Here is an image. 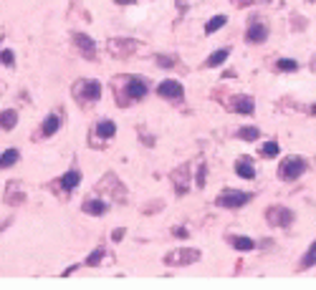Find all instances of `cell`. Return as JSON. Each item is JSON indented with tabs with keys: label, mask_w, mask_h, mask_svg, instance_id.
Here are the masks:
<instances>
[{
	"label": "cell",
	"mask_w": 316,
	"mask_h": 290,
	"mask_svg": "<svg viewBox=\"0 0 316 290\" xmlns=\"http://www.w3.org/2000/svg\"><path fill=\"white\" fill-rule=\"evenodd\" d=\"M261 154H263V156H268V159L279 156V154H281V146H279V142H266V144L261 146Z\"/></svg>",
	"instance_id": "d4e9b609"
},
{
	"label": "cell",
	"mask_w": 316,
	"mask_h": 290,
	"mask_svg": "<svg viewBox=\"0 0 316 290\" xmlns=\"http://www.w3.org/2000/svg\"><path fill=\"white\" fill-rule=\"evenodd\" d=\"M225 23H228V18H225V15H215V18H210V20L205 23V33L210 35V33H215V30H220V28H223Z\"/></svg>",
	"instance_id": "cb8c5ba5"
},
{
	"label": "cell",
	"mask_w": 316,
	"mask_h": 290,
	"mask_svg": "<svg viewBox=\"0 0 316 290\" xmlns=\"http://www.w3.org/2000/svg\"><path fill=\"white\" fill-rule=\"evenodd\" d=\"M205 174H208V167L200 164V169H197V187H205Z\"/></svg>",
	"instance_id": "f1b7e54d"
},
{
	"label": "cell",
	"mask_w": 316,
	"mask_h": 290,
	"mask_svg": "<svg viewBox=\"0 0 316 290\" xmlns=\"http://www.w3.org/2000/svg\"><path fill=\"white\" fill-rule=\"evenodd\" d=\"M109 51L116 58H127L132 51H137V40H119V38H114V40H109Z\"/></svg>",
	"instance_id": "30bf717a"
},
{
	"label": "cell",
	"mask_w": 316,
	"mask_h": 290,
	"mask_svg": "<svg viewBox=\"0 0 316 290\" xmlns=\"http://www.w3.org/2000/svg\"><path fill=\"white\" fill-rule=\"evenodd\" d=\"M294 220H296L294 210H289V207H284V204H271L266 210V222L271 227H291Z\"/></svg>",
	"instance_id": "7a4b0ae2"
},
{
	"label": "cell",
	"mask_w": 316,
	"mask_h": 290,
	"mask_svg": "<svg viewBox=\"0 0 316 290\" xmlns=\"http://www.w3.org/2000/svg\"><path fill=\"white\" fill-rule=\"evenodd\" d=\"M81 210H84L86 215L101 217V215H106V212H109V204H106L104 199H99V197H91V199H86V202L81 204Z\"/></svg>",
	"instance_id": "8fae6325"
},
{
	"label": "cell",
	"mask_w": 316,
	"mask_h": 290,
	"mask_svg": "<svg viewBox=\"0 0 316 290\" xmlns=\"http://www.w3.org/2000/svg\"><path fill=\"white\" fill-rule=\"evenodd\" d=\"M73 270H76V265H68V268H66V270H63V278H68V275H71V273H73Z\"/></svg>",
	"instance_id": "1f68e13d"
},
{
	"label": "cell",
	"mask_w": 316,
	"mask_h": 290,
	"mask_svg": "<svg viewBox=\"0 0 316 290\" xmlns=\"http://www.w3.org/2000/svg\"><path fill=\"white\" fill-rule=\"evenodd\" d=\"M309 169V164L304 156H286L281 164H279V177L284 182H296L299 177H304V172Z\"/></svg>",
	"instance_id": "6da1fadb"
},
{
	"label": "cell",
	"mask_w": 316,
	"mask_h": 290,
	"mask_svg": "<svg viewBox=\"0 0 316 290\" xmlns=\"http://www.w3.org/2000/svg\"><path fill=\"white\" fill-rule=\"evenodd\" d=\"M58 129H61V116L58 114H48L46 121H43V127H41V134L43 137H53Z\"/></svg>",
	"instance_id": "e0dca14e"
},
{
	"label": "cell",
	"mask_w": 316,
	"mask_h": 290,
	"mask_svg": "<svg viewBox=\"0 0 316 290\" xmlns=\"http://www.w3.org/2000/svg\"><path fill=\"white\" fill-rule=\"evenodd\" d=\"M316 265V240L311 242V247L304 253V258H301V270H309V268H314Z\"/></svg>",
	"instance_id": "44dd1931"
},
{
	"label": "cell",
	"mask_w": 316,
	"mask_h": 290,
	"mask_svg": "<svg viewBox=\"0 0 316 290\" xmlns=\"http://www.w3.org/2000/svg\"><path fill=\"white\" fill-rule=\"evenodd\" d=\"M228 242H230V247H235V250H241V253L256 250V240L246 237V235H233V237H228Z\"/></svg>",
	"instance_id": "7c38bea8"
},
{
	"label": "cell",
	"mask_w": 316,
	"mask_h": 290,
	"mask_svg": "<svg viewBox=\"0 0 316 290\" xmlns=\"http://www.w3.org/2000/svg\"><path fill=\"white\" fill-rule=\"evenodd\" d=\"M157 66H160V68H175L177 58H172V56H157Z\"/></svg>",
	"instance_id": "484cf974"
},
{
	"label": "cell",
	"mask_w": 316,
	"mask_h": 290,
	"mask_svg": "<svg viewBox=\"0 0 316 290\" xmlns=\"http://www.w3.org/2000/svg\"><path fill=\"white\" fill-rule=\"evenodd\" d=\"M157 96H162L165 101H182L185 89H182L180 81H175V78H165L162 84L157 86Z\"/></svg>",
	"instance_id": "5b68a950"
},
{
	"label": "cell",
	"mask_w": 316,
	"mask_h": 290,
	"mask_svg": "<svg viewBox=\"0 0 316 290\" xmlns=\"http://www.w3.org/2000/svg\"><path fill=\"white\" fill-rule=\"evenodd\" d=\"M253 199V194L251 192H241V189H225L215 202L220 204V207H228V210H238V207H243V204H248Z\"/></svg>",
	"instance_id": "3957f363"
},
{
	"label": "cell",
	"mask_w": 316,
	"mask_h": 290,
	"mask_svg": "<svg viewBox=\"0 0 316 290\" xmlns=\"http://www.w3.org/2000/svg\"><path fill=\"white\" fill-rule=\"evenodd\" d=\"M101 258H104V247H96V250L86 258V265H91V268H94V265H99V263H101Z\"/></svg>",
	"instance_id": "4316f807"
},
{
	"label": "cell",
	"mask_w": 316,
	"mask_h": 290,
	"mask_svg": "<svg viewBox=\"0 0 316 290\" xmlns=\"http://www.w3.org/2000/svg\"><path fill=\"white\" fill-rule=\"evenodd\" d=\"M276 68L284 71V73H296L299 71V61H294V58H279V61H276Z\"/></svg>",
	"instance_id": "7402d4cb"
},
{
	"label": "cell",
	"mask_w": 316,
	"mask_h": 290,
	"mask_svg": "<svg viewBox=\"0 0 316 290\" xmlns=\"http://www.w3.org/2000/svg\"><path fill=\"white\" fill-rule=\"evenodd\" d=\"M258 137H261L258 127H241L238 129V139H243V142H256Z\"/></svg>",
	"instance_id": "603a6c76"
},
{
	"label": "cell",
	"mask_w": 316,
	"mask_h": 290,
	"mask_svg": "<svg viewBox=\"0 0 316 290\" xmlns=\"http://www.w3.org/2000/svg\"><path fill=\"white\" fill-rule=\"evenodd\" d=\"M230 106L235 109V111H238V114H253L256 111V104H253V99L251 96H235L233 101H230Z\"/></svg>",
	"instance_id": "4fadbf2b"
},
{
	"label": "cell",
	"mask_w": 316,
	"mask_h": 290,
	"mask_svg": "<svg viewBox=\"0 0 316 290\" xmlns=\"http://www.w3.org/2000/svg\"><path fill=\"white\" fill-rule=\"evenodd\" d=\"M263 3H268V0H263Z\"/></svg>",
	"instance_id": "e575fe53"
},
{
	"label": "cell",
	"mask_w": 316,
	"mask_h": 290,
	"mask_svg": "<svg viewBox=\"0 0 316 290\" xmlns=\"http://www.w3.org/2000/svg\"><path fill=\"white\" fill-rule=\"evenodd\" d=\"M172 235H177V237H187V230H185V227H175Z\"/></svg>",
	"instance_id": "4dcf8cb0"
},
{
	"label": "cell",
	"mask_w": 316,
	"mask_h": 290,
	"mask_svg": "<svg viewBox=\"0 0 316 290\" xmlns=\"http://www.w3.org/2000/svg\"><path fill=\"white\" fill-rule=\"evenodd\" d=\"M235 174L243 177V179H256V169H253V164H251L248 156H243V159L235 161Z\"/></svg>",
	"instance_id": "9a60e30c"
},
{
	"label": "cell",
	"mask_w": 316,
	"mask_h": 290,
	"mask_svg": "<svg viewBox=\"0 0 316 290\" xmlns=\"http://www.w3.org/2000/svg\"><path fill=\"white\" fill-rule=\"evenodd\" d=\"M228 56H230V51H228V48H218V51H213V53L208 56L205 66H208V68H218V66H223V63L228 61Z\"/></svg>",
	"instance_id": "d6986e66"
},
{
	"label": "cell",
	"mask_w": 316,
	"mask_h": 290,
	"mask_svg": "<svg viewBox=\"0 0 316 290\" xmlns=\"http://www.w3.org/2000/svg\"><path fill=\"white\" fill-rule=\"evenodd\" d=\"M15 124H18V111H13V109L0 111V129L3 132H13Z\"/></svg>",
	"instance_id": "2e32d148"
},
{
	"label": "cell",
	"mask_w": 316,
	"mask_h": 290,
	"mask_svg": "<svg viewBox=\"0 0 316 290\" xmlns=\"http://www.w3.org/2000/svg\"><path fill=\"white\" fill-rule=\"evenodd\" d=\"M0 63H3V66H13L15 63V53L13 51H0Z\"/></svg>",
	"instance_id": "83f0119b"
},
{
	"label": "cell",
	"mask_w": 316,
	"mask_h": 290,
	"mask_svg": "<svg viewBox=\"0 0 316 290\" xmlns=\"http://www.w3.org/2000/svg\"><path fill=\"white\" fill-rule=\"evenodd\" d=\"M73 46L81 51V56L86 61H94L96 58V43H94L91 35H86V33H73Z\"/></svg>",
	"instance_id": "52a82bcc"
},
{
	"label": "cell",
	"mask_w": 316,
	"mask_h": 290,
	"mask_svg": "<svg viewBox=\"0 0 316 290\" xmlns=\"http://www.w3.org/2000/svg\"><path fill=\"white\" fill-rule=\"evenodd\" d=\"M96 137H99V139H111V137H116V124L109 121V119L99 121V124H96Z\"/></svg>",
	"instance_id": "ac0fdd59"
},
{
	"label": "cell",
	"mask_w": 316,
	"mask_h": 290,
	"mask_svg": "<svg viewBox=\"0 0 316 290\" xmlns=\"http://www.w3.org/2000/svg\"><path fill=\"white\" fill-rule=\"evenodd\" d=\"M311 114H316V104H314V106H311Z\"/></svg>",
	"instance_id": "836d02e7"
},
{
	"label": "cell",
	"mask_w": 316,
	"mask_h": 290,
	"mask_svg": "<svg viewBox=\"0 0 316 290\" xmlns=\"http://www.w3.org/2000/svg\"><path fill=\"white\" fill-rule=\"evenodd\" d=\"M311 3H316V0H311Z\"/></svg>",
	"instance_id": "d590c367"
},
{
	"label": "cell",
	"mask_w": 316,
	"mask_h": 290,
	"mask_svg": "<svg viewBox=\"0 0 316 290\" xmlns=\"http://www.w3.org/2000/svg\"><path fill=\"white\" fill-rule=\"evenodd\" d=\"M78 184H81V172H78V169H71V172H66L61 177V189L63 192H73Z\"/></svg>",
	"instance_id": "5bb4252c"
},
{
	"label": "cell",
	"mask_w": 316,
	"mask_h": 290,
	"mask_svg": "<svg viewBox=\"0 0 316 290\" xmlns=\"http://www.w3.org/2000/svg\"><path fill=\"white\" fill-rule=\"evenodd\" d=\"M149 86H147V81L144 78H137V76H129L127 78V86H124V96H129L132 101H142L147 96Z\"/></svg>",
	"instance_id": "8992f818"
},
{
	"label": "cell",
	"mask_w": 316,
	"mask_h": 290,
	"mask_svg": "<svg viewBox=\"0 0 316 290\" xmlns=\"http://www.w3.org/2000/svg\"><path fill=\"white\" fill-rule=\"evenodd\" d=\"M20 159V151L18 149H5L3 154H0V169H8V167H13V164Z\"/></svg>",
	"instance_id": "ffe728a7"
},
{
	"label": "cell",
	"mask_w": 316,
	"mask_h": 290,
	"mask_svg": "<svg viewBox=\"0 0 316 290\" xmlns=\"http://www.w3.org/2000/svg\"><path fill=\"white\" fill-rule=\"evenodd\" d=\"M266 38H268V25L263 20H251V25L246 30V40H248V43L261 46V43H266Z\"/></svg>",
	"instance_id": "ba28073f"
},
{
	"label": "cell",
	"mask_w": 316,
	"mask_h": 290,
	"mask_svg": "<svg viewBox=\"0 0 316 290\" xmlns=\"http://www.w3.org/2000/svg\"><path fill=\"white\" fill-rule=\"evenodd\" d=\"M73 94L78 96V101H99L101 99V84L94 78L89 81H78L73 86Z\"/></svg>",
	"instance_id": "277c9868"
},
{
	"label": "cell",
	"mask_w": 316,
	"mask_h": 290,
	"mask_svg": "<svg viewBox=\"0 0 316 290\" xmlns=\"http://www.w3.org/2000/svg\"><path fill=\"white\" fill-rule=\"evenodd\" d=\"M114 3H119V5H132L134 0H114Z\"/></svg>",
	"instance_id": "d6a6232c"
},
{
	"label": "cell",
	"mask_w": 316,
	"mask_h": 290,
	"mask_svg": "<svg viewBox=\"0 0 316 290\" xmlns=\"http://www.w3.org/2000/svg\"><path fill=\"white\" fill-rule=\"evenodd\" d=\"M124 235H127V230H124V227H119V230H114V232H111V240H114V242H122V240H124Z\"/></svg>",
	"instance_id": "f546056e"
},
{
	"label": "cell",
	"mask_w": 316,
	"mask_h": 290,
	"mask_svg": "<svg viewBox=\"0 0 316 290\" xmlns=\"http://www.w3.org/2000/svg\"><path fill=\"white\" fill-rule=\"evenodd\" d=\"M195 260H200V250H177V253H170L165 258L167 265H190Z\"/></svg>",
	"instance_id": "9c48e42d"
}]
</instances>
